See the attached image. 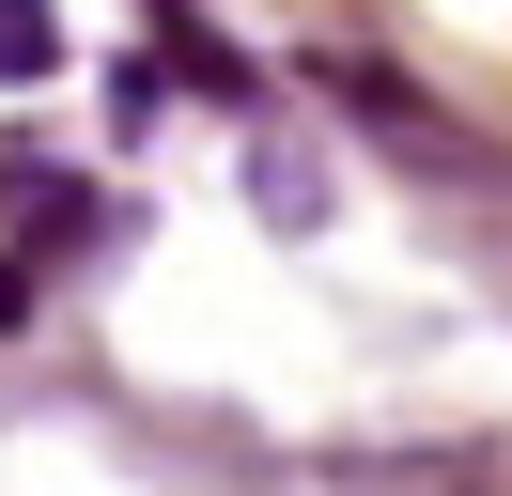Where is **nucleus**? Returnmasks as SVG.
Returning a JSON list of instances; mask_svg holds the SVG:
<instances>
[{
    "instance_id": "nucleus-1",
    "label": "nucleus",
    "mask_w": 512,
    "mask_h": 496,
    "mask_svg": "<svg viewBox=\"0 0 512 496\" xmlns=\"http://www.w3.org/2000/svg\"><path fill=\"white\" fill-rule=\"evenodd\" d=\"M63 62V31H47V0H0V78H47Z\"/></svg>"
}]
</instances>
